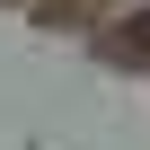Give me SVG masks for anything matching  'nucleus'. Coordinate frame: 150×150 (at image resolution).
Here are the masks:
<instances>
[{
	"mask_svg": "<svg viewBox=\"0 0 150 150\" xmlns=\"http://www.w3.org/2000/svg\"><path fill=\"white\" fill-rule=\"evenodd\" d=\"M115 53H150V9H132V18H124V35H115Z\"/></svg>",
	"mask_w": 150,
	"mask_h": 150,
	"instance_id": "f257e3e1",
	"label": "nucleus"
}]
</instances>
